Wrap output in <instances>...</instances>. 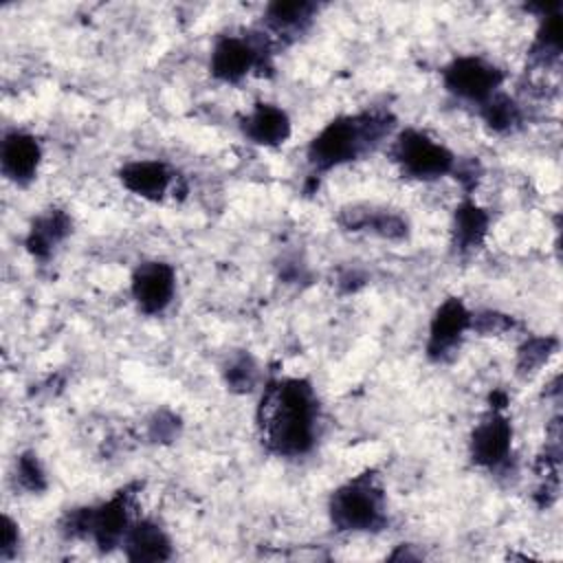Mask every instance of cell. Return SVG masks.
<instances>
[{
  "instance_id": "obj_1",
  "label": "cell",
  "mask_w": 563,
  "mask_h": 563,
  "mask_svg": "<svg viewBox=\"0 0 563 563\" xmlns=\"http://www.w3.org/2000/svg\"><path fill=\"white\" fill-rule=\"evenodd\" d=\"M319 402L301 378H279L264 387L257 424L262 442L277 455L295 457L312 449L317 438Z\"/></svg>"
},
{
  "instance_id": "obj_2",
  "label": "cell",
  "mask_w": 563,
  "mask_h": 563,
  "mask_svg": "<svg viewBox=\"0 0 563 563\" xmlns=\"http://www.w3.org/2000/svg\"><path fill=\"white\" fill-rule=\"evenodd\" d=\"M389 128V114L380 112L334 119L310 141L308 161L319 172L350 163L372 150Z\"/></svg>"
},
{
  "instance_id": "obj_3",
  "label": "cell",
  "mask_w": 563,
  "mask_h": 563,
  "mask_svg": "<svg viewBox=\"0 0 563 563\" xmlns=\"http://www.w3.org/2000/svg\"><path fill=\"white\" fill-rule=\"evenodd\" d=\"M385 493L374 473L356 475L330 497V519L343 532L378 530L387 521Z\"/></svg>"
},
{
  "instance_id": "obj_4",
  "label": "cell",
  "mask_w": 563,
  "mask_h": 563,
  "mask_svg": "<svg viewBox=\"0 0 563 563\" xmlns=\"http://www.w3.org/2000/svg\"><path fill=\"white\" fill-rule=\"evenodd\" d=\"M128 493H119L99 508H79L68 515L66 532L70 537H90L101 550L123 543L130 530Z\"/></svg>"
},
{
  "instance_id": "obj_5",
  "label": "cell",
  "mask_w": 563,
  "mask_h": 563,
  "mask_svg": "<svg viewBox=\"0 0 563 563\" xmlns=\"http://www.w3.org/2000/svg\"><path fill=\"white\" fill-rule=\"evenodd\" d=\"M394 158L407 176L420 180H433L455 169L453 152L413 128L398 134L394 143Z\"/></svg>"
},
{
  "instance_id": "obj_6",
  "label": "cell",
  "mask_w": 563,
  "mask_h": 563,
  "mask_svg": "<svg viewBox=\"0 0 563 563\" xmlns=\"http://www.w3.org/2000/svg\"><path fill=\"white\" fill-rule=\"evenodd\" d=\"M501 81V70L482 57H457L444 68L446 90L475 103L490 99Z\"/></svg>"
},
{
  "instance_id": "obj_7",
  "label": "cell",
  "mask_w": 563,
  "mask_h": 563,
  "mask_svg": "<svg viewBox=\"0 0 563 563\" xmlns=\"http://www.w3.org/2000/svg\"><path fill=\"white\" fill-rule=\"evenodd\" d=\"M176 288V273L165 262H145L132 275V297L145 314L163 312Z\"/></svg>"
},
{
  "instance_id": "obj_8",
  "label": "cell",
  "mask_w": 563,
  "mask_h": 563,
  "mask_svg": "<svg viewBox=\"0 0 563 563\" xmlns=\"http://www.w3.org/2000/svg\"><path fill=\"white\" fill-rule=\"evenodd\" d=\"M468 328H471V312L466 310V306L457 297L446 299L435 310L429 325V343H427L429 356L435 361L446 358L460 345Z\"/></svg>"
},
{
  "instance_id": "obj_9",
  "label": "cell",
  "mask_w": 563,
  "mask_h": 563,
  "mask_svg": "<svg viewBox=\"0 0 563 563\" xmlns=\"http://www.w3.org/2000/svg\"><path fill=\"white\" fill-rule=\"evenodd\" d=\"M510 440H512L510 422L497 411L488 413L471 435L473 462L486 468H495L504 464L510 453Z\"/></svg>"
},
{
  "instance_id": "obj_10",
  "label": "cell",
  "mask_w": 563,
  "mask_h": 563,
  "mask_svg": "<svg viewBox=\"0 0 563 563\" xmlns=\"http://www.w3.org/2000/svg\"><path fill=\"white\" fill-rule=\"evenodd\" d=\"M40 158L42 147L35 136L13 130L2 139L0 169L11 183L26 185L29 180H33L40 167Z\"/></svg>"
},
{
  "instance_id": "obj_11",
  "label": "cell",
  "mask_w": 563,
  "mask_h": 563,
  "mask_svg": "<svg viewBox=\"0 0 563 563\" xmlns=\"http://www.w3.org/2000/svg\"><path fill=\"white\" fill-rule=\"evenodd\" d=\"M260 62V46L235 35L220 37L211 51V73L222 81H240Z\"/></svg>"
},
{
  "instance_id": "obj_12",
  "label": "cell",
  "mask_w": 563,
  "mask_h": 563,
  "mask_svg": "<svg viewBox=\"0 0 563 563\" xmlns=\"http://www.w3.org/2000/svg\"><path fill=\"white\" fill-rule=\"evenodd\" d=\"M244 134L257 145H279L290 136L288 114L273 103H257L242 123Z\"/></svg>"
},
{
  "instance_id": "obj_13",
  "label": "cell",
  "mask_w": 563,
  "mask_h": 563,
  "mask_svg": "<svg viewBox=\"0 0 563 563\" xmlns=\"http://www.w3.org/2000/svg\"><path fill=\"white\" fill-rule=\"evenodd\" d=\"M119 176L128 191L147 200H161L172 185V172L158 161H132Z\"/></svg>"
},
{
  "instance_id": "obj_14",
  "label": "cell",
  "mask_w": 563,
  "mask_h": 563,
  "mask_svg": "<svg viewBox=\"0 0 563 563\" xmlns=\"http://www.w3.org/2000/svg\"><path fill=\"white\" fill-rule=\"evenodd\" d=\"M123 548L130 561H167L172 556L169 537L158 523L150 519L130 526L123 539Z\"/></svg>"
},
{
  "instance_id": "obj_15",
  "label": "cell",
  "mask_w": 563,
  "mask_h": 563,
  "mask_svg": "<svg viewBox=\"0 0 563 563\" xmlns=\"http://www.w3.org/2000/svg\"><path fill=\"white\" fill-rule=\"evenodd\" d=\"M339 220L350 231H372L380 238H402L407 231V222L389 211L350 207L341 211Z\"/></svg>"
},
{
  "instance_id": "obj_16",
  "label": "cell",
  "mask_w": 563,
  "mask_h": 563,
  "mask_svg": "<svg viewBox=\"0 0 563 563\" xmlns=\"http://www.w3.org/2000/svg\"><path fill=\"white\" fill-rule=\"evenodd\" d=\"M70 231V218L64 211L51 209L48 213L40 216L26 238V246L33 255L44 257L51 253V249L62 242Z\"/></svg>"
},
{
  "instance_id": "obj_17",
  "label": "cell",
  "mask_w": 563,
  "mask_h": 563,
  "mask_svg": "<svg viewBox=\"0 0 563 563\" xmlns=\"http://www.w3.org/2000/svg\"><path fill=\"white\" fill-rule=\"evenodd\" d=\"M488 229V216L471 200H464L455 211V246L460 251H471L482 244Z\"/></svg>"
},
{
  "instance_id": "obj_18",
  "label": "cell",
  "mask_w": 563,
  "mask_h": 563,
  "mask_svg": "<svg viewBox=\"0 0 563 563\" xmlns=\"http://www.w3.org/2000/svg\"><path fill=\"white\" fill-rule=\"evenodd\" d=\"M314 13V4L310 2H273L266 9V24L277 35L301 31Z\"/></svg>"
},
{
  "instance_id": "obj_19",
  "label": "cell",
  "mask_w": 563,
  "mask_h": 563,
  "mask_svg": "<svg viewBox=\"0 0 563 563\" xmlns=\"http://www.w3.org/2000/svg\"><path fill=\"white\" fill-rule=\"evenodd\" d=\"M482 114H484L486 123L497 132H506V130L515 128L521 119L519 106L501 92H495L490 99H486L482 103Z\"/></svg>"
},
{
  "instance_id": "obj_20",
  "label": "cell",
  "mask_w": 563,
  "mask_h": 563,
  "mask_svg": "<svg viewBox=\"0 0 563 563\" xmlns=\"http://www.w3.org/2000/svg\"><path fill=\"white\" fill-rule=\"evenodd\" d=\"M15 479L22 488L31 490V493H37L46 486V479H44V471L37 462V457L33 453H24L20 460H18V468H15Z\"/></svg>"
},
{
  "instance_id": "obj_21",
  "label": "cell",
  "mask_w": 563,
  "mask_h": 563,
  "mask_svg": "<svg viewBox=\"0 0 563 563\" xmlns=\"http://www.w3.org/2000/svg\"><path fill=\"white\" fill-rule=\"evenodd\" d=\"M554 341L552 339H532L528 341L521 352H519V367L526 372L537 369L543 361H548L550 352H552Z\"/></svg>"
},
{
  "instance_id": "obj_22",
  "label": "cell",
  "mask_w": 563,
  "mask_h": 563,
  "mask_svg": "<svg viewBox=\"0 0 563 563\" xmlns=\"http://www.w3.org/2000/svg\"><path fill=\"white\" fill-rule=\"evenodd\" d=\"M255 380V365L249 356H240L235 358L229 369H227V383L233 387V389H251Z\"/></svg>"
},
{
  "instance_id": "obj_23",
  "label": "cell",
  "mask_w": 563,
  "mask_h": 563,
  "mask_svg": "<svg viewBox=\"0 0 563 563\" xmlns=\"http://www.w3.org/2000/svg\"><path fill=\"white\" fill-rule=\"evenodd\" d=\"M18 541H20L18 523L11 517H4L0 528V556L9 559L18 550Z\"/></svg>"
}]
</instances>
